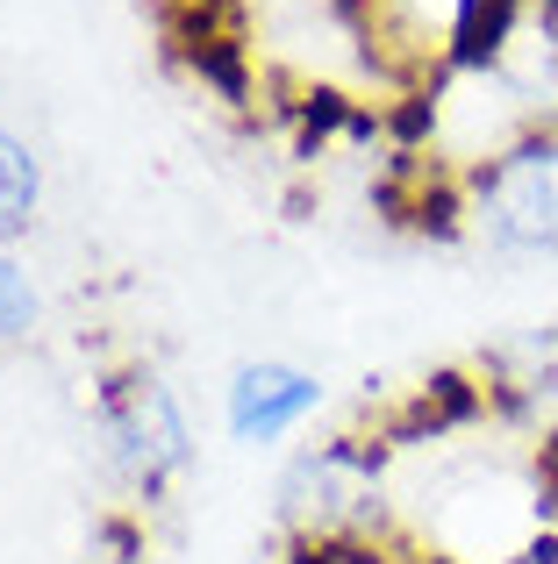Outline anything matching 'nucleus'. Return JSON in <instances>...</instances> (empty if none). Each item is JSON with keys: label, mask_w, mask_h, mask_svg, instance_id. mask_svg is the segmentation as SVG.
I'll return each mask as SVG.
<instances>
[{"label": "nucleus", "mask_w": 558, "mask_h": 564, "mask_svg": "<svg viewBox=\"0 0 558 564\" xmlns=\"http://www.w3.org/2000/svg\"><path fill=\"white\" fill-rule=\"evenodd\" d=\"M523 29V0H459L451 14V43H444V72H487L502 65V51Z\"/></svg>", "instance_id": "nucleus-4"}, {"label": "nucleus", "mask_w": 558, "mask_h": 564, "mask_svg": "<svg viewBox=\"0 0 558 564\" xmlns=\"http://www.w3.org/2000/svg\"><path fill=\"white\" fill-rule=\"evenodd\" d=\"M315 393L322 386L308 372H293V365H244V372L229 379V429H237L244 443H272L315 408Z\"/></svg>", "instance_id": "nucleus-3"}, {"label": "nucleus", "mask_w": 558, "mask_h": 564, "mask_svg": "<svg viewBox=\"0 0 558 564\" xmlns=\"http://www.w3.org/2000/svg\"><path fill=\"white\" fill-rule=\"evenodd\" d=\"M416 393L430 400V414L444 422V436L451 429H473L480 414H487V386L473 372H430V386H416Z\"/></svg>", "instance_id": "nucleus-8"}, {"label": "nucleus", "mask_w": 558, "mask_h": 564, "mask_svg": "<svg viewBox=\"0 0 558 564\" xmlns=\"http://www.w3.org/2000/svg\"><path fill=\"white\" fill-rule=\"evenodd\" d=\"M29 329H36V286L14 258H0V350L22 344Z\"/></svg>", "instance_id": "nucleus-10"}, {"label": "nucleus", "mask_w": 558, "mask_h": 564, "mask_svg": "<svg viewBox=\"0 0 558 564\" xmlns=\"http://www.w3.org/2000/svg\"><path fill=\"white\" fill-rule=\"evenodd\" d=\"M100 551H108V564H151L143 514H108V522H100Z\"/></svg>", "instance_id": "nucleus-11"}, {"label": "nucleus", "mask_w": 558, "mask_h": 564, "mask_svg": "<svg viewBox=\"0 0 558 564\" xmlns=\"http://www.w3.org/2000/svg\"><path fill=\"white\" fill-rule=\"evenodd\" d=\"M287 564H344V557H336V536H322V529H293V536H287Z\"/></svg>", "instance_id": "nucleus-13"}, {"label": "nucleus", "mask_w": 558, "mask_h": 564, "mask_svg": "<svg viewBox=\"0 0 558 564\" xmlns=\"http://www.w3.org/2000/svg\"><path fill=\"white\" fill-rule=\"evenodd\" d=\"M100 429H108L115 471L137 486L143 508H158L172 471L186 465V422H180V408H172V393L143 372V365L108 372L100 379Z\"/></svg>", "instance_id": "nucleus-2"}, {"label": "nucleus", "mask_w": 558, "mask_h": 564, "mask_svg": "<svg viewBox=\"0 0 558 564\" xmlns=\"http://www.w3.org/2000/svg\"><path fill=\"white\" fill-rule=\"evenodd\" d=\"M36 200H43V180H36V158L0 129V229H29L36 221Z\"/></svg>", "instance_id": "nucleus-7"}, {"label": "nucleus", "mask_w": 558, "mask_h": 564, "mask_svg": "<svg viewBox=\"0 0 558 564\" xmlns=\"http://www.w3.org/2000/svg\"><path fill=\"white\" fill-rule=\"evenodd\" d=\"M537 14H545V29H558V0H537Z\"/></svg>", "instance_id": "nucleus-15"}, {"label": "nucleus", "mask_w": 558, "mask_h": 564, "mask_svg": "<svg viewBox=\"0 0 558 564\" xmlns=\"http://www.w3.org/2000/svg\"><path fill=\"white\" fill-rule=\"evenodd\" d=\"M186 72H194L215 100H229V108H251V94H258V72H251L244 36H208L201 51H186Z\"/></svg>", "instance_id": "nucleus-6"}, {"label": "nucleus", "mask_w": 558, "mask_h": 564, "mask_svg": "<svg viewBox=\"0 0 558 564\" xmlns=\"http://www.w3.org/2000/svg\"><path fill=\"white\" fill-rule=\"evenodd\" d=\"M379 115H387V151H422L437 137V86H408Z\"/></svg>", "instance_id": "nucleus-9"}, {"label": "nucleus", "mask_w": 558, "mask_h": 564, "mask_svg": "<svg viewBox=\"0 0 558 564\" xmlns=\"http://www.w3.org/2000/svg\"><path fill=\"white\" fill-rule=\"evenodd\" d=\"M502 564H558V529H537V536L523 543L516 557H502Z\"/></svg>", "instance_id": "nucleus-14"}, {"label": "nucleus", "mask_w": 558, "mask_h": 564, "mask_svg": "<svg viewBox=\"0 0 558 564\" xmlns=\"http://www.w3.org/2000/svg\"><path fill=\"white\" fill-rule=\"evenodd\" d=\"M465 215H473V193H465V180H451L444 165H430L408 186V229L430 236V243H451L465 229Z\"/></svg>", "instance_id": "nucleus-5"}, {"label": "nucleus", "mask_w": 558, "mask_h": 564, "mask_svg": "<svg viewBox=\"0 0 558 564\" xmlns=\"http://www.w3.org/2000/svg\"><path fill=\"white\" fill-rule=\"evenodd\" d=\"M551 129H558V122H551Z\"/></svg>", "instance_id": "nucleus-17"}, {"label": "nucleus", "mask_w": 558, "mask_h": 564, "mask_svg": "<svg viewBox=\"0 0 558 564\" xmlns=\"http://www.w3.org/2000/svg\"><path fill=\"white\" fill-rule=\"evenodd\" d=\"M537 529H558V429L537 443Z\"/></svg>", "instance_id": "nucleus-12"}, {"label": "nucleus", "mask_w": 558, "mask_h": 564, "mask_svg": "<svg viewBox=\"0 0 558 564\" xmlns=\"http://www.w3.org/2000/svg\"><path fill=\"white\" fill-rule=\"evenodd\" d=\"M408 564H459V557H408Z\"/></svg>", "instance_id": "nucleus-16"}, {"label": "nucleus", "mask_w": 558, "mask_h": 564, "mask_svg": "<svg viewBox=\"0 0 558 564\" xmlns=\"http://www.w3.org/2000/svg\"><path fill=\"white\" fill-rule=\"evenodd\" d=\"M473 215L502 250H558V129H530L516 151L465 172Z\"/></svg>", "instance_id": "nucleus-1"}]
</instances>
